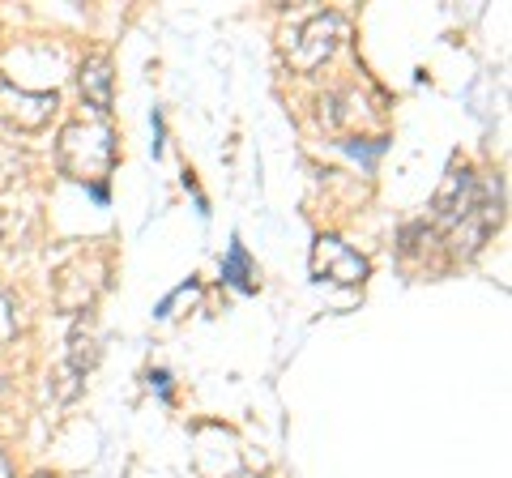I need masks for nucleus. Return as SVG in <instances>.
Segmentation results:
<instances>
[{
  "mask_svg": "<svg viewBox=\"0 0 512 478\" xmlns=\"http://www.w3.org/2000/svg\"><path fill=\"white\" fill-rule=\"evenodd\" d=\"M56 111V94H30L0 77V116L18 129H43Z\"/></svg>",
  "mask_w": 512,
  "mask_h": 478,
  "instance_id": "20e7f679",
  "label": "nucleus"
},
{
  "mask_svg": "<svg viewBox=\"0 0 512 478\" xmlns=\"http://www.w3.org/2000/svg\"><path fill=\"white\" fill-rule=\"evenodd\" d=\"M338 35H342V18L338 13H325V18H312L308 26L299 30V39L291 43V60L295 69H316L333 47H338Z\"/></svg>",
  "mask_w": 512,
  "mask_h": 478,
  "instance_id": "39448f33",
  "label": "nucleus"
},
{
  "mask_svg": "<svg viewBox=\"0 0 512 478\" xmlns=\"http://www.w3.org/2000/svg\"><path fill=\"white\" fill-rule=\"evenodd\" d=\"M256 269H252V261H248V248L239 244V239H231V252H227V261H222V282H231L235 291H244V295H252L256 291Z\"/></svg>",
  "mask_w": 512,
  "mask_h": 478,
  "instance_id": "0eeeda50",
  "label": "nucleus"
},
{
  "mask_svg": "<svg viewBox=\"0 0 512 478\" xmlns=\"http://www.w3.org/2000/svg\"><path fill=\"white\" fill-rule=\"evenodd\" d=\"M60 167L82 184H103V175L116 167V137L107 124H73L60 137Z\"/></svg>",
  "mask_w": 512,
  "mask_h": 478,
  "instance_id": "f257e3e1",
  "label": "nucleus"
},
{
  "mask_svg": "<svg viewBox=\"0 0 512 478\" xmlns=\"http://www.w3.org/2000/svg\"><path fill=\"white\" fill-rule=\"evenodd\" d=\"M82 94L99 111L111 107V65H107V56H94L82 65Z\"/></svg>",
  "mask_w": 512,
  "mask_h": 478,
  "instance_id": "423d86ee",
  "label": "nucleus"
},
{
  "mask_svg": "<svg viewBox=\"0 0 512 478\" xmlns=\"http://www.w3.org/2000/svg\"><path fill=\"white\" fill-rule=\"evenodd\" d=\"M150 385H154L158 393H171V376H167L163 368H158V372H150Z\"/></svg>",
  "mask_w": 512,
  "mask_h": 478,
  "instance_id": "9d476101",
  "label": "nucleus"
},
{
  "mask_svg": "<svg viewBox=\"0 0 512 478\" xmlns=\"http://www.w3.org/2000/svg\"><path fill=\"white\" fill-rule=\"evenodd\" d=\"M0 478H9V466H5V457H0Z\"/></svg>",
  "mask_w": 512,
  "mask_h": 478,
  "instance_id": "9b49d317",
  "label": "nucleus"
},
{
  "mask_svg": "<svg viewBox=\"0 0 512 478\" xmlns=\"http://www.w3.org/2000/svg\"><path fill=\"white\" fill-rule=\"evenodd\" d=\"M312 269H316V278H333V282H363L367 278V261L350 244H342L338 235L316 239Z\"/></svg>",
  "mask_w": 512,
  "mask_h": 478,
  "instance_id": "7ed1b4c3",
  "label": "nucleus"
},
{
  "mask_svg": "<svg viewBox=\"0 0 512 478\" xmlns=\"http://www.w3.org/2000/svg\"><path fill=\"white\" fill-rule=\"evenodd\" d=\"M235 478H256V474H235Z\"/></svg>",
  "mask_w": 512,
  "mask_h": 478,
  "instance_id": "f8f14e48",
  "label": "nucleus"
},
{
  "mask_svg": "<svg viewBox=\"0 0 512 478\" xmlns=\"http://www.w3.org/2000/svg\"><path fill=\"white\" fill-rule=\"evenodd\" d=\"M500 227V184H474L470 188V201L466 210L457 214V222L448 231H453V252H461V257H470V252H478L487 244V235Z\"/></svg>",
  "mask_w": 512,
  "mask_h": 478,
  "instance_id": "f03ea898",
  "label": "nucleus"
},
{
  "mask_svg": "<svg viewBox=\"0 0 512 478\" xmlns=\"http://www.w3.org/2000/svg\"><path fill=\"white\" fill-rule=\"evenodd\" d=\"M35 478H47V474H35Z\"/></svg>",
  "mask_w": 512,
  "mask_h": 478,
  "instance_id": "ddd939ff",
  "label": "nucleus"
},
{
  "mask_svg": "<svg viewBox=\"0 0 512 478\" xmlns=\"http://www.w3.org/2000/svg\"><path fill=\"white\" fill-rule=\"evenodd\" d=\"M342 146H346L350 154H363V158H376V154L384 150V141H372V146H359V141H342Z\"/></svg>",
  "mask_w": 512,
  "mask_h": 478,
  "instance_id": "1a4fd4ad",
  "label": "nucleus"
},
{
  "mask_svg": "<svg viewBox=\"0 0 512 478\" xmlns=\"http://www.w3.org/2000/svg\"><path fill=\"white\" fill-rule=\"evenodd\" d=\"M13 329H18V321H13V304H9V295H0V342L13 338Z\"/></svg>",
  "mask_w": 512,
  "mask_h": 478,
  "instance_id": "6e6552de",
  "label": "nucleus"
}]
</instances>
